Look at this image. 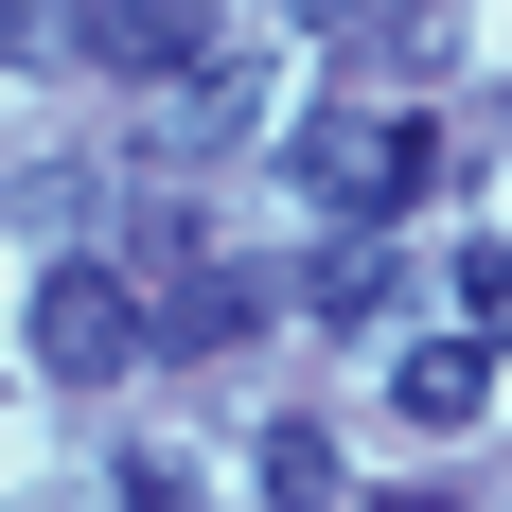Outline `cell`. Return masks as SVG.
<instances>
[{
    "label": "cell",
    "mask_w": 512,
    "mask_h": 512,
    "mask_svg": "<svg viewBox=\"0 0 512 512\" xmlns=\"http://www.w3.org/2000/svg\"><path fill=\"white\" fill-rule=\"evenodd\" d=\"M248 124H265V71H230V53H212V71H177V89H159L142 159H212V142H248Z\"/></svg>",
    "instance_id": "obj_5"
},
{
    "label": "cell",
    "mask_w": 512,
    "mask_h": 512,
    "mask_svg": "<svg viewBox=\"0 0 512 512\" xmlns=\"http://www.w3.org/2000/svg\"><path fill=\"white\" fill-rule=\"evenodd\" d=\"M301 301H318V318H336V336H371V318L407 301V265H389V230H336V248H318V265H301Z\"/></svg>",
    "instance_id": "obj_7"
},
{
    "label": "cell",
    "mask_w": 512,
    "mask_h": 512,
    "mask_svg": "<svg viewBox=\"0 0 512 512\" xmlns=\"http://www.w3.org/2000/svg\"><path fill=\"white\" fill-rule=\"evenodd\" d=\"M248 460H265V495H283V512H318V495H336V442H318V424H265Z\"/></svg>",
    "instance_id": "obj_8"
},
{
    "label": "cell",
    "mask_w": 512,
    "mask_h": 512,
    "mask_svg": "<svg viewBox=\"0 0 512 512\" xmlns=\"http://www.w3.org/2000/svg\"><path fill=\"white\" fill-rule=\"evenodd\" d=\"M460 301H477V336H512V248H460Z\"/></svg>",
    "instance_id": "obj_9"
},
{
    "label": "cell",
    "mask_w": 512,
    "mask_h": 512,
    "mask_svg": "<svg viewBox=\"0 0 512 512\" xmlns=\"http://www.w3.org/2000/svg\"><path fill=\"white\" fill-rule=\"evenodd\" d=\"M159 336H142V283L124 265H53L36 283V371L53 389H106V371H142Z\"/></svg>",
    "instance_id": "obj_2"
},
{
    "label": "cell",
    "mask_w": 512,
    "mask_h": 512,
    "mask_svg": "<svg viewBox=\"0 0 512 512\" xmlns=\"http://www.w3.org/2000/svg\"><path fill=\"white\" fill-rule=\"evenodd\" d=\"M283 18H318V36H371V18H389V0H283Z\"/></svg>",
    "instance_id": "obj_10"
},
{
    "label": "cell",
    "mask_w": 512,
    "mask_h": 512,
    "mask_svg": "<svg viewBox=\"0 0 512 512\" xmlns=\"http://www.w3.org/2000/svg\"><path fill=\"white\" fill-rule=\"evenodd\" d=\"M248 318H265V265H177V283L142 301V336H159V354H230Z\"/></svg>",
    "instance_id": "obj_4"
},
{
    "label": "cell",
    "mask_w": 512,
    "mask_h": 512,
    "mask_svg": "<svg viewBox=\"0 0 512 512\" xmlns=\"http://www.w3.org/2000/svg\"><path fill=\"white\" fill-rule=\"evenodd\" d=\"M477 389H495V336H407L389 354V407L442 442V424H477Z\"/></svg>",
    "instance_id": "obj_6"
},
{
    "label": "cell",
    "mask_w": 512,
    "mask_h": 512,
    "mask_svg": "<svg viewBox=\"0 0 512 512\" xmlns=\"http://www.w3.org/2000/svg\"><path fill=\"white\" fill-rule=\"evenodd\" d=\"M283 177H301L336 230H389V212L442 177V142H424V124H371V106H301V124H283Z\"/></svg>",
    "instance_id": "obj_1"
},
{
    "label": "cell",
    "mask_w": 512,
    "mask_h": 512,
    "mask_svg": "<svg viewBox=\"0 0 512 512\" xmlns=\"http://www.w3.org/2000/svg\"><path fill=\"white\" fill-rule=\"evenodd\" d=\"M89 53L124 89H177V71H212V0H89Z\"/></svg>",
    "instance_id": "obj_3"
}]
</instances>
